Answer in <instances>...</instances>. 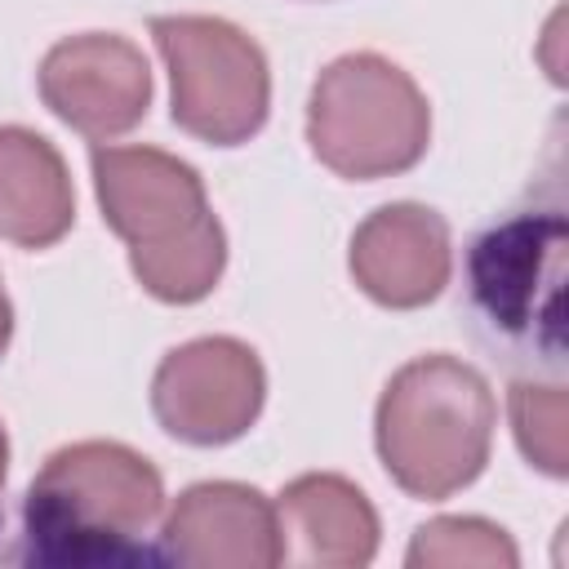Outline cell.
Masks as SVG:
<instances>
[{"label":"cell","mask_w":569,"mask_h":569,"mask_svg":"<svg viewBox=\"0 0 569 569\" xmlns=\"http://www.w3.org/2000/svg\"><path fill=\"white\" fill-rule=\"evenodd\" d=\"M44 107L93 142L129 133L151 102V71L138 44L107 31L58 40L40 62Z\"/></svg>","instance_id":"8"},{"label":"cell","mask_w":569,"mask_h":569,"mask_svg":"<svg viewBox=\"0 0 569 569\" xmlns=\"http://www.w3.org/2000/svg\"><path fill=\"white\" fill-rule=\"evenodd\" d=\"M93 187L107 227L129 244V267L151 298L182 307L218 284L227 236L187 160L156 147H93Z\"/></svg>","instance_id":"2"},{"label":"cell","mask_w":569,"mask_h":569,"mask_svg":"<svg viewBox=\"0 0 569 569\" xmlns=\"http://www.w3.org/2000/svg\"><path fill=\"white\" fill-rule=\"evenodd\" d=\"M565 249L560 204H529L471 240L467 298L480 333L520 365L560 369L565 356Z\"/></svg>","instance_id":"4"},{"label":"cell","mask_w":569,"mask_h":569,"mask_svg":"<svg viewBox=\"0 0 569 569\" xmlns=\"http://www.w3.org/2000/svg\"><path fill=\"white\" fill-rule=\"evenodd\" d=\"M431 111L409 71L378 53H342L307 102V142L338 178H391L422 160Z\"/></svg>","instance_id":"5"},{"label":"cell","mask_w":569,"mask_h":569,"mask_svg":"<svg viewBox=\"0 0 569 569\" xmlns=\"http://www.w3.org/2000/svg\"><path fill=\"white\" fill-rule=\"evenodd\" d=\"M151 36L169 67L178 129L213 147H236L262 129L271 76L262 49L240 27L200 13H169L151 18Z\"/></svg>","instance_id":"6"},{"label":"cell","mask_w":569,"mask_h":569,"mask_svg":"<svg viewBox=\"0 0 569 569\" xmlns=\"http://www.w3.org/2000/svg\"><path fill=\"white\" fill-rule=\"evenodd\" d=\"M493 391L458 356L409 360L378 400L373 440L387 476L413 498H449L471 485L493 445Z\"/></svg>","instance_id":"3"},{"label":"cell","mask_w":569,"mask_h":569,"mask_svg":"<svg viewBox=\"0 0 569 569\" xmlns=\"http://www.w3.org/2000/svg\"><path fill=\"white\" fill-rule=\"evenodd\" d=\"M267 373L253 347L236 338H196L173 347L151 378L156 422L187 445L240 440L262 413Z\"/></svg>","instance_id":"7"},{"label":"cell","mask_w":569,"mask_h":569,"mask_svg":"<svg viewBox=\"0 0 569 569\" xmlns=\"http://www.w3.org/2000/svg\"><path fill=\"white\" fill-rule=\"evenodd\" d=\"M276 525H280V560L360 569L378 551V516L369 498L351 480L329 471L289 480L276 502Z\"/></svg>","instance_id":"11"},{"label":"cell","mask_w":569,"mask_h":569,"mask_svg":"<svg viewBox=\"0 0 569 569\" xmlns=\"http://www.w3.org/2000/svg\"><path fill=\"white\" fill-rule=\"evenodd\" d=\"M76 196L49 138L0 124V236L22 249H49L71 231Z\"/></svg>","instance_id":"12"},{"label":"cell","mask_w":569,"mask_h":569,"mask_svg":"<svg viewBox=\"0 0 569 569\" xmlns=\"http://www.w3.org/2000/svg\"><path fill=\"white\" fill-rule=\"evenodd\" d=\"M9 333H13V307H9L4 284H0V356H4V347H9Z\"/></svg>","instance_id":"15"},{"label":"cell","mask_w":569,"mask_h":569,"mask_svg":"<svg viewBox=\"0 0 569 569\" xmlns=\"http://www.w3.org/2000/svg\"><path fill=\"white\" fill-rule=\"evenodd\" d=\"M347 262L373 302L396 311L427 307L449 284V227L427 204H382L356 227Z\"/></svg>","instance_id":"10"},{"label":"cell","mask_w":569,"mask_h":569,"mask_svg":"<svg viewBox=\"0 0 569 569\" xmlns=\"http://www.w3.org/2000/svg\"><path fill=\"white\" fill-rule=\"evenodd\" d=\"M160 471L116 440L58 449L22 498V560L31 565H133L151 560L147 533L160 520Z\"/></svg>","instance_id":"1"},{"label":"cell","mask_w":569,"mask_h":569,"mask_svg":"<svg viewBox=\"0 0 569 569\" xmlns=\"http://www.w3.org/2000/svg\"><path fill=\"white\" fill-rule=\"evenodd\" d=\"M565 387L560 382H516L511 387V427H516V445L520 453L547 471V476H565L569 471V445H565Z\"/></svg>","instance_id":"14"},{"label":"cell","mask_w":569,"mask_h":569,"mask_svg":"<svg viewBox=\"0 0 569 569\" xmlns=\"http://www.w3.org/2000/svg\"><path fill=\"white\" fill-rule=\"evenodd\" d=\"M4 471H9V440H4V427H0V485H4Z\"/></svg>","instance_id":"16"},{"label":"cell","mask_w":569,"mask_h":569,"mask_svg":"<svg viewBox=\"0 0 569 569\" xmlns=\"http://www.w3.org/2000/svg\"><path fill=\"white\" fill-rule=\"evenodd\" d=\"M160 560L191 569H271L280 565L276 502L236 480L191 485L164 516Z\"/></svg>","instance_id":"9"},{"label":"cell","mask_w":569,"mask_h":569,"mask_svg":"<svg viewBox=\"0 0 569 569\" xmlns=\"http://www.w3.org/2000/svg\"><path fill=\"white\" fill-rule=\"evenodd\" d=\"M413 569H453V565H485V569H516V542L480 520V516H440L427 520L405 556Z\"/></svg>","instance_id":"13"}]
</instances>
